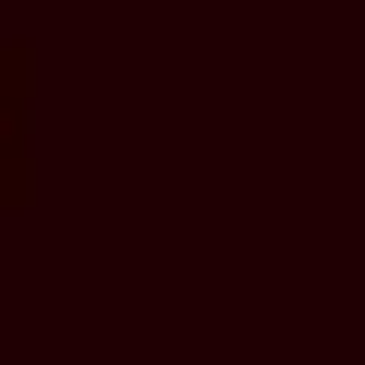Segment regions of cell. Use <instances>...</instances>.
I'll return each mask as SVG.
<instances>
[{
	"instance_id": "1",
	"label": "cell",
	"mask_w": 365,
	"mask_h": 365,
	"mask_svg": "<svg viewBox=\"0 0 365 365\" xmlns=\"http://www.w3.org/2000/svg\"><path fill=\"white\" fill-rule=\"evenodd\" d=\"M37 195V37H0V207Z\"/></svg>"
}]
</instances>
